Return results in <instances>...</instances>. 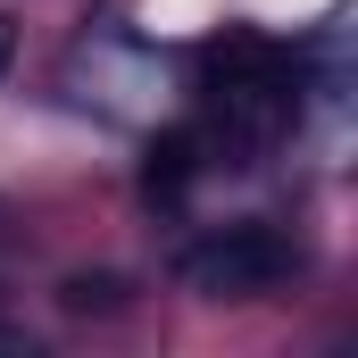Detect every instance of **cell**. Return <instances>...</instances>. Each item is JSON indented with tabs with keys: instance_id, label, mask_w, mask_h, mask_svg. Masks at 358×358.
I'll return each mask as SVG.
<instances>
[{
	"instance_id": "obj_1",
	"label": "cell",
	"mask_w": 358,
	"mask_h": 358,
	"mask_svg": "<svg viewBox=\"0 0 358 358\" xmlns=\"http://www.w3.org/2000/svg\"><path fill=\"white\" fill-rule=\"evenodd\" d=\"M283 275H292V242L275 225H217L208 242L183 250V283L208 300H250V292H275Z\"/></svg>"
},
{
	"instance_id": "obj_2",
	"label": "cell",
	"mask_w": 358,
	"mask_h": 358,
	"mask_svg": "<svg viewBox=\"0 0 358 358\" xmlns=\"http://www.w3.org/2000/svg\"><path fill=\"white\" fill-rule=\"evenodd\" d=\"M117 292H125L117 275H67V283H59L67 308H117Z\"/></svg>"
},
{
	"instance_id": "obj_3",
	"label": "cell",
	"mask_w": 358,
	"mask_h": 358,
	"mask_svg": "<svg viewBox=\"0 0 358 358\" xmlns=\"http://www.w3.org/2000/svg\"><path fill=\"white\" fill-rule=\"evenodd\" d=\"M8 59H17V34H8V17H0V76H8Z\"/></svg>"
}]
</instances>
